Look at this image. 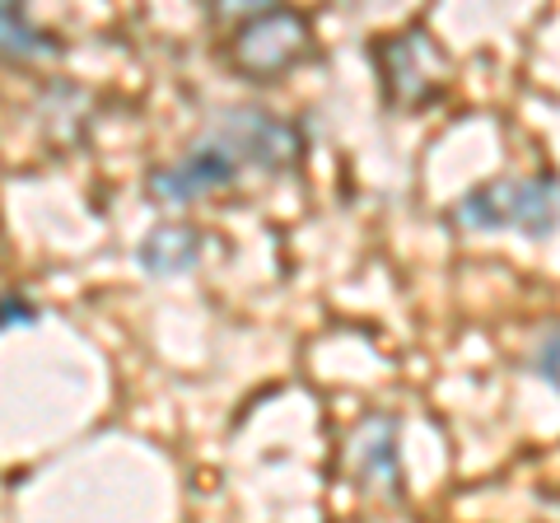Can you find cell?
Wrapping results in <instances>:
<instances>
[{"instance_id": "obj_9", "label": "cell", "mask_w": 560, "mask_h": 523, "mask_svg": "<svg viewBox=\"0 0 560 523\" xmlns=\"http://www.w3.org/2000/svg\"><path fill=\"white\" fill-rule=\"evenodd\" d=\"M510 191H514V178L467 191V197L453 206V220H458L463 230H500V224H510Z\"/></svg>"}, {"instance_id": "obj_8", "label": "cell", "mask_w": 560, "mask_h": 523, "mask_svg": "<svg viewBox=\"0 0 560 523\" xmlns=\"http://www.w3.org/2000/svg\"><path fill=\"white\" fill-rule=\"evenodd\" d=\"M61 43L47 28H38L20 5L0 0V57L10 61H38V57H57Z\"/></svg>"}, {"instance_id": "obj_2", "label": "cell", "mask_w": 560, "mask_h": 523, "mask_svg": "<svg viewBox=\"0 0 560 523\" xmlns=\"http://www.w3.org/2000/svg\"><path fill=\"white\" fill-rule=\"evenodd\" d=\"M206 141L220 146L234 164H253L261 173H285L304 154V136L267 108H224L210 121Z\"/></svg>"}, {"instance_id": "obj_6", "label": "cell", "mask_w": 560, "mask_h": 523, "mask_svg": "<svg viewBox=\"0 0 560 523\" xmlns=\"http://www.w3.org/2000/svg\"><path fill=\"white\" fill-rule=\"evenodd\" d=\"M350 449H355L360 477L397 486V416H370V421L355 430Z\"/></svg>"}, {"instance_id": "obj_7", "label": "cell", "mask_w": 560, "mask_h": 523, "mask_svg": "<svg viewBox=\"0 0 560 523\" xmlns=\"http://www.w3.org/2000/svg\"><path fill=\"white\" fill-rule=\"evenodd\" d=\"M510 224H518L528 239H547L556 230V178L533 173L510 191Z\"/></svg>"}, {"instance_id": "obj_11", "label": "cell", "mask_w": 560, "mask_h": 523, "mask_svg": "<svg viewBox=\"0 0 560 523\" xmlns=\"http://www.w3.org/2000/svg\"><path fill=\"white\" fill-rule=\"evenodd\" d=\"M533 370L541 374V383L547 388H556V327L547 337H541V346H537V360H533Z\"/></svg>"}, {"instance_id": "obj_5", "label": "cell", "mask_w": 560, "mask_h": 523, "mask_svg": "<svg viewBox=\"0 0 560 523\" xmlns=\"http://www.w3.org/2000/svg\"><path fill=\"white\" fill-rule=\"evenodd\" d=\"M201 257V234L191 224H160L140 243V267L150 276H183L197 267Z\"/></svg>"}, {"instance_id": "obj_10", "label": "cell", "mask_w": 560, "mask_h": 523, "mask_svg": "<svg viewBox=\"0 0 560 523\" xmlns=\"http://www.w3.org/2000/svg\"><path fill=\"white\" fill-rule=\"evenodd\" d=\"M10 323H38V313L28 309V300L24 294H5V300H0V327H10Z\"/></svg>"}, {"instance_id": "obj_3", "label": "cell", "mask_w": 560, "mask_h": 523, "mask_svg": "<svg viewBox=\"0 0 560 523\" xmlns=\"http://www.w3.org/2000/svg\"><path fill=\"white\" fill-rule=\"evenodd\" d=\"M374 66L383 75V94H388L393 108H420V103L440 98L444 75H448L444 51L434 47L425 28H407L397 38H383L374 47Z\"/></svg>"}, {"instance_id": "obj_4", "label": "cell", "mask_w": 560, "mask_h": 523, "mask_svg": "<svg viewBox=\"0 0 560 523\" xmlns=\"http://www.w3.org/2000/svg\"><path fill=\"white\" fill-rule=\"evenodd\" d=\"M234 178H238V164L230 160V154H224L220 146H210V141H197L178 164L154 168L145 178V187L160 206H187V201H197L201 191L230 187Z\"/></svg>"}, {"instance_id": "obj_1", "label": "cell", "mask_w": 560, "mask_h": 523, "mask_svg": "<svg viewBox=\"0 0 560 523\" xmlns=\"http://www.w3.org/2000/svg\"><path fill=\"white\" fill-rule=\"evenodd\" d=\"M308 47H313V28L300 10L261 5L238 24L230 57L253 84H271L280 75H290L308 57Z\"/></svg>"}]
</instances>
